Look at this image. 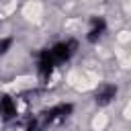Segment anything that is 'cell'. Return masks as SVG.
<instances>
[{
	"label": "cell",
	"mask_w": 131,
	"mask_h": 131,
	"mask_svg": "<svg viewBox=\"0 0 131 131\" xmlns=\"http://www.w3.org/2000/svg\"><path fill=\"white\" fill-rule=\"evenodd\" d=\"M76 49H78V43H76L74 39L59 41V43L43 49V51L39 53V57H37V72H39V76H41L43 80H47V78L51 76V72H53L59 63L68 61V59L76 53Z\"/></svg>",
	"instance_id": "obj_1"
},
{
	"label": "cell",
	"mask_w": 131,
	"mask_h": 131,
	"mask_svg": "<svg viewBox=\"0 0 131 131\" xmlns=\"http://www.w3.org/2000/svg\"><path fill=\"white\" fill-rule=\"evenodd\" d=\"M115 96H117V86H113V84H100V86L96 88V102H98L100 106L113 102Z\"/></svg>",
	"instance_id": "obj_2"
},
{
	"label": "cell",
	"mask_w": 131,
	"mask_h": 131,
	"mask_svg": "<svg viewBox=\"0 0 131 131\" xmlns=\"http://www.w3.org/2000/svg\"><path fill=\"white\" fill-rule=\"evenodd\" d=\"M18 115V108H16V100L10 98V96H2L0 98V117L4 121H10Z\"/></svg>",
	"instance_id": "obj_3"
},
{
	"label": "cell",
	"mask_w": 131,
	"mask_h": 131,
	"mask_svg": "<svg viewBox=\"0 0 131 131\" xmlns=\"http://www.w3.org/2000/svg\"><path fill=\"white\" fill-rule=\"evenodd\" d=\"M104 31H106V23H104V18H92V20H90V29H88L86 39H88L90 43H96V41L104 35Z\"/></svg>",
	"instance_id": "obj_4"
},
{
	"label": "cell",
	"mask_w": 131,
	"mask_h": 131,
	"mask_svg": "<svg viewBox=\"0 0 131 131\" xmlns=\"http://www.w3.org/2000/svg\"><path fill=\"white\" fill-rule=\"evenodd\" d=\"M12 45V39L10 37H6V39H0V55H4L6 51H8V47Z\"/></svg>",
	"instance_id": "obj_5"
}]
</instances>
